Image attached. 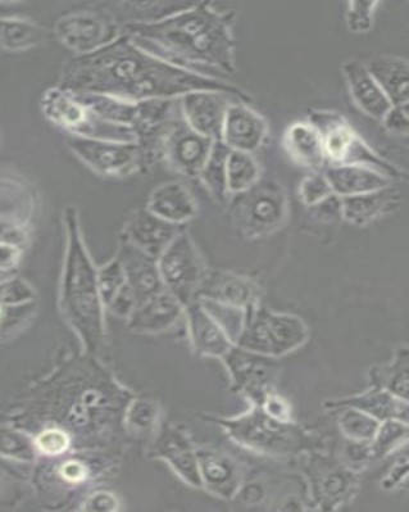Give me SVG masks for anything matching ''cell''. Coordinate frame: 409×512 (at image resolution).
Segmentation results:
<instances>
[{
	"label": "cell",
	"mask_w": 409,
	"mask_h": 512,
	"mask_svg": "<svg viewBox=\"0 0 409 512\" xmlns=\"http://www.w3.org/2000/svg\"><path fill=\"white\" fill-rule=\"evenodd\" d=\"M58 88L135 103L179 99L193 92H221L233 95L240 102H251V97L239 86L195 75L158 60L136 47L124 34L98 51L68 61Z\"/></svg>",
	"instance_id": "obj_1"
},
{
	"label": "cell",
	"mask_w": 409,
	"mask_h": 512,
	"mask_svg": "<svg viewBox=\"0 0 409 512\" xmlns=\"http://www.w3.org/2000/svg\"><path fill=\"white\" fill-rule=\"evenodd\" d=\"M234 12L194 3L165 20L122 27L136 47L170 65L209 79L235 75Z\"/></svg>",
	"instance_id": "obj_2"
},
{
	"label": "cell",
	"mask_w": 409,
	"mask_h": 512,
	"mask_svg": "<svg viewBox=\"0 0 409 512\" xmlns=\"http://www.w3.org/2000/svg\"><path fill=\"white\" fill-rule=\"evenodd\" d=\"M225 425L235 441L262 455L294 456L315 446L306 430L293 421L285 423L272 419L258 405H253L247 414L239 418L227 420Z\"/></svg>",
	"instance_id": "obj_3"
},
{
	"label": "cell",
	"mask_w": 409,
	"mask_h": 512,
	"mask_svg": "<svg viewBox=\"0 0 409 512\" xmlns=\"http://www.w3.org/2000/svg\"><path fill=\"white\" fill-rule=\"evenodd\" d=\"M308 337V326L302 317L281 314L259 305L247 311L236 346L280 359L303 347Z\"/></svg>",
	"instance_id": "obj_4"
},
{
	"label": "cell",
	"mask_w": 409,
	"mask_h": 512,
	"mask_svg": "<svg viewBox=\"0 0 409 512\" xmlns=\"http://www.w3.org/2000/svg\"><path fill=\"white\" fill-rule=\"evenodd\" d=\"M309 122L320 133L326 161L331 166H365L394 181L407 178L398 167L377 156L338 113L316 111L309 116Z\"/></svg>",
	"instance_id": "obj_5"
},
{
	"label": "cell",
	"mask_w": 409,
	"mask_h": 512,
	"mask_svg": "<svg viewBox=\"0 0 409 512\" xmlns=\"http://www.w3.org/2000/svg\"><path fill=\"white\" fill-rule=\"evenodd\" d=\"M42 110L49 121L74 137L117 143H136L138 140L129 126L103 120L74 94L58 86L44 93Z\"/></svg>",
	"instance_id": "obj_6"
},
{
	"label": "cell",
	"mask_w": 409,
	"mask_h": 512,
	"mask_svg": "<svg viewBox=\"0 0 409 512\" xmlns=\"http://www.w3.org/2000/svg\"><path fill=\"white\" fill-rule=\"evenodd\" d=\"M235 196L238 198L233 206V219L243 237L252 240L267 237L284 224L288 198L279 184H256Z\"/></svg>",
	"instance_id": "obj_7"
},
{
	"label": "cell",
	"mask_w": 409,
	"mask_h": 512,
	"mask_svg": "<svg viewBox=\"0 0 409 512\" xmlns=\"http://www.w3.org/2000/svg\"><path fill=\"white\" fill-rule=\"evenodd\" d=\"M54 31L59 42L77 56L98 51L121 35V27L102 6L67 13Z\"/></svg>",
	"instance_id": "obj_8"
},
{
	"label": "cell",
	"mask_w": 409,
	"mask_h": 512,
	"mask_svg": "<svg viewBox=\"0 0 409 512\" xmlns=\"http://www.w3.org/2000/svg\"><path fill=\"white\" fill-rule=\"evenodd\" d=\"M158 270L167 291L186 303L201 288L206 270L192 238L180 233L158 258Z\"/></svg>",
	"instance_id": "obj_9"
},
{
	"label": "cell",
	"mask_w": 409,
	"mask_h": 512,
	"mask_svg": "<svg viewBox=\"0 0 409 512\" xmlns=\"http://www.w3.org/2000/svg\"><path fill=\"white\" fill-rule=\"evenodd\" d=\"M67 146L89 169L104 178L122 179L142 171L138 143L106 142L70 135Z\"/></svg>",
	"instance_id": "obj_10"
},
{
	"label": "cell",
	"mask_w": 409,
	"mask_h": 512,
	"mask_svg": "<svg viewBox=\"0 0 409 512\" xmlns=\"http://www.w3.org/2000/svg\"><path fill=\"white\" fill-rule=\"evenodd\" d=\"M213 140L202 137L177 117L162 142L161 161L185 178H198L211 152Z\"/></svg>",
	"instance_id": "obj_11"
},
{
	"label": "cell",
	"mask_w": 409,
	"mask_h": 512,
	"mask_svg": "<svg viewBox=\"0 0 409 512\" xmlns=\"http://www.w3.org/2000/svg\"><path fill=\"white\" fill-rule=\"evenodd\" d=\"M225 357L236 391L244 393L252 405H261L263 398L274 391L280 370L277 359L258 355L238 346L233 347Z\"/></svg>",
	"instance_id": "obj_12"
},
{
	"label": "cell",
	"mask_w": 409,
	"mask_h": 512,
	"mask_svg": "<svg viewBox=\"0 0 409 512\" xmlns=\"http://www.w3.org/2000/svg\"><path fill=\"white\" fill-rule=\"evenodd\" d=\"M235 101L239 99L221 92H193L179 98L181 115L186 124L213 142L221 140L226 112Z\"/></svg>",
	"instance_id": "obj_13"
},
{
	"label": "cell",
	"mask_w": 409,
	"mask_h": 512,
	"mask_svg": "<svg viewBox=\"0 0 409 512\" xmlns=\"http://www.w3.org/2000/svg\"><path fill=\"white\" fill-rule=\"evenodd\" d=\"M268 128L265 119L247 103L235 101L226 112L221 142L231 151L252 153L265 143Z\"/></svg>",
	"instance_id": "obj_14"
},
{
	"label": "cell",
	"mask_w": 409,
	"mask_h": 512,
	"mask_svg": "<svg viewBox=\"0 0 409 512\" xmlns=\"http://www.w3.org/2000/svg\"><path fill=\"white\" fill-rule=\"evenodd\" d=\"M180 225L171 224L147 208L135 211L127 221L126 240L148 256L159 258L172 240L180 234Z\"/></svg>",
	"instance_id": "obj_15"
},
{
	"label": "cell",
	"mask_w": 409,
	"mask_h": 512,
	"mask_svg": "<svg viewBox=\"0 0 409 512\" xmlns=\"http://www.w3.org/2000/svg\"><path fill=\"white\" fill-rule=\"evenodd\" d=\"M342 70L349 93L359 110L365 112L372 119L383 120L386 112L392 107V103L368 72L365 63L359 60L345 61Z\"/></svg>",
	"instance_id": "obj_16"
},
{
	"label": "cell",
	"mask_w": 409,
	"mask_h": 512,
	"mask_svg": "<svg viewBox=\"0 0 409 512\" xmlns=\"http://www.w3.org/2000/svg\"><path fill=\"white\" fill-rule=\"evenodd\" d=\"M324 407L329 411L340 409V407H352L365 412L380 423L386 420H401L408 423L409 420L408 401L401 400L394 394L377 387H371L365 392L339 398V400L327 401Z\"/></svg>",
	"instance_id": "obj_17"
},
{
	"label": "cell",
	"mask_w": 409,
	"mask_h": 512,
	"mask_svg": "<svg viewBox=\"0 0 409 512\" xmlns=\"http://www.w3.org/2000/svg\"><path fill=\"white\" fill-rule=\"evenodd\" d=\"M342 199V216L349 224L367 226L401 207L402 193L395 184L361 196Z\"/></svg>",
	"instance_id": "obj_18"
},
{
	"label": "cell",
	"mask_w": 409,
	"mask_h": 512,
	"mask_svg": "<svg viewBox=\"0 0 409 512\" xmlns=\"http://www.w3.org/2000/svg\"><path fill=\"white\" fill-rule=\"evenodd\" d=\"M121 265L124 267L126 283L133 291L136 302L143 303L148 298L163 291L156 258L125 242L122 247Z\"/></svg>",
	"instance_id": "obj_19"
},
{
	"label": "cell",
	"mask_w": 409,
	"mask_h": 512,
	"mask_svg": "<svg viewBox=\"0 0 409 512\" xmlns=\"http://www.w3.org/2000/svg\"><path fill=\"white\" fill-rule=\"evenodd\" d=\"M312 486L313 497L322 506L321 510H336L357 495V474L345 465L329 466L318 471Z\"/></svg>",
	"instance_id": "obj_20"
},
{
	"label": "cell",
	"mask_w": 409,
	"mask_h": 512,
	"mask_svg": "<svg viewBox=\"0 0 409 512\" xmlns=\"http://www.w3.org/2000/svg\"><path fill=\"white\" fill-rule=\"evenodd\" d=\"M204 294L224 305L252 310L259 306V287L252 279L230 273H217L204 278L201 285Z\"/></svg>",
	"instance_id": "obj_21"
},
{
	"label": "cell",
	"mask_w": 409,
	"mask_h": 512,
	"mask_svg": "<svg viewBox=\"0 0 409 512\" xmlns=\"http://www.w3.org/2000/svg\"><path fill=\"white\" fill-rule=\"evenodd\" d=\"M324 175L339 198L361 196L397 183L380 172L357 165L329 166Z\"/></svg>",
	"instance_id": "obj_22"
},
{
	"label": "cell",
	"mask_w": 409,
	"mask_h": 512,
	"mask_svg": "<svg viewBox=\"0 0 409 512\" xmlns=\"http://www.w3.org/2000/svg\"><path fill=\"white\" fill-rule=\"evenodd\" d=\"M363 63L392 106L409 103V65L406 58L377 54Z\"/></svg>",
	"instance_id": "obj_23"
},
{
	"label": "cell",
	"mask_w": 409,
	"mask_h": 512,
	"mask_svg": "<svg viewBox=\"0 0 409 512\" xmlns=\"http://www.w3.org/2000/svg\"><path fill=\"white\" fill-rule=\"evenodd\" d=\"M193 2H144V0H133V2L102 3L117 25L154 24V22L165 20V18L176 15L184 9L193 6Z\"/></svg>",
	"instance_id": "obj_24"
},
{
	"label": "cell",
	"mask_w": 409,
	"mask_h": 512,
	"mask_svg": "<svg viewBox=\"0 0 409 512\" xmlns=\"http://www.w3.org/2000/svg\"><path fill=\"white\" fill-rule=\"evenodd\" d=\"M284 147L299 166L320 171L326 163L324 144L320 133L311 122H294L284 134Z\"/></svg>",
	"instance_id": "obj_25"
},
{
	"label": "cell",
	"mask_w": 409,
	"mask_h": 512,
	"mask_svg": "<svg viewBox=\"0 0 409 512\" xmlns=\"http://www.w3.org/2000/svg\"><path fill=\"white\" fill-rule=\"evenodd\" d=\"M147 210L171 224L181 225L197 214V203L185 185L174 181L153 190Z\"/></svg>",
	"instance_id": "obj_26"
},
{
	"label": "cell",
	"mask_w": 409,
	"mask_h": 512,
	"mask_svg": "<svg viewBox=\"0 0 409 512\" xmlns=\"http://www.w3.org/2000/svg\"><path fill=\"white\" fill-rule=\"evenodd\" d=\"M371 385L394 394L401 400H409V351L407 344L399 346L393 360L376 365L370 370Z\"/></svg>",
	"instance_id": "obj_27"
},
{
	"label": "cell",
	"mask_w": 409,
	"mask_h": 512,
	"mask_svg": "<svg viewBox=\"0 0 409 512\" xmlns=\"http://www.w3.org/2000/svg\"><path fill=\"white\" fill-rule=\"evenodd\" d=\"M180 301L174 294L162 291L140 303L134 317L136 329L157 330L171 324L179 315Z\"/></svg>",
	"instance_id": "obj_28"
},
{
	"label": "cell",
	"mask_w": 409,
	"mask_h": 512,
	"mask_svg": "<svg viewBox=\"0 0 409 512\" xmlns=\"http://www.w3.org/2000/svg\"><path fill=\"white\" fill-rule=\"evenodd\" d=\"M202 471L209 486L217 495L230 498L242 486L243 475L234 460L225 456L207 455L202 459Z\"/></svg>",
	"instance_id": "obj_29"
},
{
	"label": "cell",
	"mask_w": 409,
	"mask_h": 512,
	"mask_svg": "<svg viewBox=\"0 0 409 512\" xmlns=\"http://www.w3.org/2000/svg\"><path fill=\"white\" fill-rule=\"evenodd\" d=\"M71 93L103 120L133 129L136 116H138V102L122 101V99L101 94Z\"/></svg>",
	"instance_id": "obj_30"
},
{
	"label": "cell",
	"mask_w": 409,
	"mask_h": 512,
	"mask_svg": "<svg viewBox=\"0 0 409 512\" xmlns=\"http://www.w3.org/2000/svg\"><path fill=\"white\" fill-rule=\"evenodd\" d=\"M45 30L20 18L0 17V47L9 52H24L42 44Z\"/></svg>",
	"instance_id": "obj_31"
},
{
	"label": "cell",
	"mask_w": 409,
	"mask_h": 512,
	"mask_svg": "<svg viewBox=\"0 0 409 512\" xmlns=\"http://www.w3.org/2000/svg\"><path fill=\"white\" fill-rule=\"evenodd\" d=\"M192 323L195 343L207 355L226 356L234 344L229 335L218 326L201 308L194 307Z\"/></svg>",
	"instance_id": "obj_32"
},
{
	"label": "cell",
	"mask_w": 409,
	"mask_h": 512,
	"mask_svg": "<svg viewBox=\"0 0 409 512\" xmlns=\"http://www.w3.org/2000/svg\"><path fill=\"white\" fill-rule=\"evenodd\" d=\"M230 152L231 149L221 140L213 142L211 152L198 176L208 193L218 202H225L230 196L226 179L227 158Z\"/></svg>",
	"instance_id": "obj_33"
},
{
	"label": "cell",
	"mask_w": 409,
	"mask_h": 512,
	"mask_svg": "<svg viewBox=\"0 0 409 512\" xmlns=\"http://www.w3.org/2000/svg\"><path fill=\"white\" fill-rule=\"evenodd\" d=\"M258 163L252 153L231 151L227 158L226 179L230 194H240L257 184Z\"/></svg>",
	"instance_id": "obj_34"
},
{
	"label": "cell",
	"mask_w": 409,
	"mask_h": 512,
	"mask_svg": "<svg viewBox=\"0 0 409 512\" xmlns=\"http://www.w3.org/2000/svg\"><path fill=\"white\" fill-rule=\"evenodd\" d=\"M161 442L162 455L171 461V464L185 479L198 486L201 482H199L197 461H195L193 452L185 439L180 434L170 432L162 438Z\"/></svg>",
	"instance_id": "obj_35"
},
{
	"label": "cell",
	"mask_w": 409,
	"mask_h": 512,
	"mask_svg": "<svg viewBox=\"0 0 409 512\" xmlns=\"http://www.w3.org/2000/svg\"><path fill=\"white\" fill-rule=\"evenodd\" d=\"M338 412V427L348 441L372 442L380 427V421L365 414V412L352 409V407H340L333 410Z\"/></svg>",
	"instance_id": "obj_36"
},
{
	"label": "cell",
	"mask_w": 409,
	"mask_h": 512,
	"mask_svg": "<svg viewBox=\"0 0 409 512\" xmlns=\"http://www.w3.org/2000/svg\"><path fill=\"white\" fill-rule=\"evenodd\" d=\"M408 423L401 420L381 421L374 441L371 442L375 460L384 459L390 453L401 450L407 446Z\"/></svg>",
	"instance_id": "obj_37"
},
{
	"label": "cell",
	"mask_w": 409,
	"mask_h": 512,
	"mask_svg": "<svg viewBox=\"0 0 409 512\" xmlns=\"http://www.w3.org/2000/svg\"><path fill=\"white\" fill-rule=\"evenodd\" d=\"M379 2H348L345 9V21L354 34H366L375 22Z\"/></svg>",
	"instance_id": "obj_38"
},
{
	"label": "cell",
	"mask_w": 409,
	"mask_h": 512,
	"mask_svg": "<svg viewBox=\"0 0 409 512\" xmlns=\"http://www.w3.org/2000/svg\"><path fill=\"white\" fill-rule=\"evenodd\" d=\"M329 181L324 174H312L302 180L299 185V197H301L304 205L313 207L318 203L324 202L325 199L333 196Z\"/></svg>",
	"instance_id": "obj_39"
},
{
	"label": "cell",
	"mask_w": 409,
	"mask_h": 512,
	"mask_svg": "<svg viewBox=\"0 0 409 512\" xmlns=\"http://www.w3.org/2000/svg\"><path fill=\"white\" fill-rule=\"evenodd\" d=\"M125 284L126 275L120 261L112 262L104 267L101 273V288L104 296L115 298Z\"/></svg>",
	"instance_id": "obj_40"
},
{
	"label": "cell",
	"mask_w": 409,
	"mask_h": 512,
	"mask_svg": "<svg viewBox=\"0 0 409 512\" xmlns=\"http://www.w3.org/2000/svg\"><path fill=\"white\" fill-rule=\"evenodd\" d=\"M383 125L389 133L408 135L409 130V103L393 104L383 117Z\"/></svg>",
	"instance_id": "obj_41"
},
{
	"label": "cell",
	"mask_w": 409,
	"mask_h": 512,
	"mask_svg": "<svg viewBox=\"0 0 409 512\" xmlns=\"http://www.w3.org/2000/svg\"><path fill=\"white\" fill-rule=\"evenodd\" d=\"M261 409L266 412L272 419L285 421H293L292 419V407L285 398L279 396L274 391L267 394L261 403Z\"/></svg>",
	"instance_id": "obj_42"
},
{
	"label": "cell",
	"mask_w": 409,
	"mask_h": 512,
	"mask_svg": "<svg viewBox=\"0 0 409 512\" xmlns=\"http://www.w3.org/2000/svg\"><path fill=\"white\" fill-rule=\"evenodd\" d=\"M38 446L40 450L49 453V455H57V453H62L66 450L68 439L61 430H48V432H44L39 437Z\"/></svg>",
	"instance_id": "obj_43"
},
{
	"label": "cell",
	"mask_w": 409,
	"mask_h": 512,
	"mask_svg": "<svg viewBox=\"0 0 409 512\" xmlns=\"http://www.w3.org/2000/svg\"><path fill=\"white\" fill-rule=\"evenodd\" d=\"M408 477V455H404L403 459H398L392 469L389 470V474L386 475L383 480L384 489H394L402 484L403 480Z\"/></svg>",
	"instance_id": "obj_44"
},
{
	"label": "cell",
	"mask_w": 409,
	"mask_h": 512,
	"mask_svg": "<svg viewBox=\"0 0 409 512\" xmlns=\"http://www.w3.org/2000/svg\"><path fill=\"white\" fill-rule=\"evenodd\" d=\"M62 474L70 482H79V480L85 477V469L80 464L71 462V464L63 466Z\"/></svg>",
	"instance_id": "obj_45"
},
{
	"label": "cell",
	"mask_w": 409,
	"mask_h": 512,
	"mask_svg": "<svg viewBox=\"0 0 409 512\" xmlns=\"http://www.w3.org/2000/svg\"><path fill=\"white\" fill-rule=\"evenodd\" d=\"M16 256L15 249L9 246H2V244H0V267H7L15 264Z\"/></svg>",
	"instance_id": "obj_46"
}]
</instances>
